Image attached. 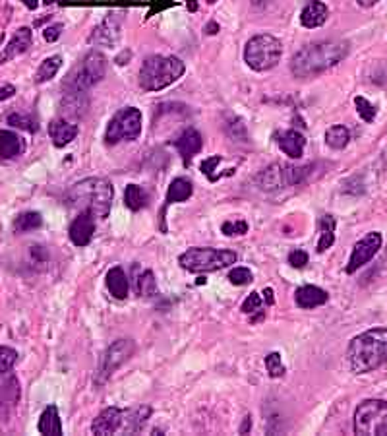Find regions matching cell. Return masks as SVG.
<instances>
[{
    "instance_id": "47",
    "label": "cell",
    "mask_w": 387,
    "mask_h": 436,
    "mask_svg": "<svg viewBox=\"0 0 387 436\" xmlns=\"http://www.w3.org/2000/svg\"><path fill=\"white\" fill-rule=\"evenodd\" d=\"M360 6H364V8H370V6H374V4H378L379 0H356Z\"/></svg>"
},
{
    "instance_id": "11",
    "label": "cell",
    "mask_w": 387,
    "mask_h": 436,
    "mask_svg": "<svg viewBox=\"0 0 387 436\" xmlns=\"http://www.w3.org/2000/svg\"><path fill=\"white\" fill-rule=\"evenodd\" d=\"M381 242H383V239H381V235H379L378 231H372V233L366 235L364 239H360V241L355 244V249H353V254L348 258V264L347 268H345V272L355 273L358 272L364 264H368L372 258L378 254V250L381 249Z\"/></svg>"
},
{
    "instance_id": "12",
    "label": "cell",
    "mask_w": 387,
    "mask_h": 436,
    "mask_svg": "<svg viewBox=\"0 0 387 436\" xmlns=\"http://www.w3.org/2000/svg\"><path fill=\"white\" fill-rule=\"evenodd\" d=\"M20 382L14 374L0 373V421H8L20 404Z\"/></svg>"
},
{
    "instance_id": "23",
    "label": "cell",
    "mask_w": 387,
    "mask_h": 436,
    "mask_svg": "<svg viewBox=\"0 0 387 436\" xmlns=\"http://www.w3.org/2000/svg\"><path fill=\"white\" fill-rule=\"evenodd\" d=\"M329 16V10L325 6L322 0H310L308 4L302 8L300 14V24L308 30L319 27L325 24V20Z\"/></svg>"
},
{
    "instance_id": "31",
    "label": "cell",
    "mask_w": 387,
    "mask_h": 436,
    "mask_svg": "<svg viewBox=\"0 0 387 436\" xmlns=\"http://www.w3.org/2000/svg\"><path fill=\"white\" fill-rule=\"evenodd\" d=\"M41 225H43L41 213H37V211H25V213L15 218L14 231L15 233H30V231H35Z\"/></svg>"
},
{
    "instance_id": "19",
    "label": "cell",
    "mask_w": 387,
    "mask_h": 436,
    "mask_svg": "<svg viewBox=\"0 0 387 436\" xmlns=\"http://www.w3.org/2000/svg\"><path fill=\"white\" fill-rule=\"evenodd\" d=\"M327 299H329L327 291H324L322 287H316V285H304V287L296 289V293H294V303H296V306L304 309V311L322 306V304L327 303Z\"/></svg>"
},
{
    "instance_id": "52",
    "label": "cell",
    "mask_w": 387,
    "mask_h": 436,
    "mask_svg": "<svg viewBox=\"0 0 387 436\" xmlns=\"http://www.w3.org/2000/svg\"><path fill=\"white\" fill-rule=\"evenodd\" d=\"M45 4H54V2H62V0H43Z\"/></svg>"
},
{
    "instance_id": "38",
    "label": "cell",
    "mask_w": 387,
    "mask_h": 436,
    "mask_svg": "<svg viewBox=\"0 0 387 436\" xmlns=\"http://www.w3.org/2000/svg\"><path fill=\"white\" fill-rule=\"evenodd\" d=\"M229 280H231L232 285H239V287H242V285H248V283H252V280H254V275H252V272L248 270V268H234V270H231L229 272Z\"/></svg>"
},
{
    "instance_id": "1",
    "label": "cell",
    "mask_w": 387,
    "mask_h": 436,
    "mask_svg": "<svg viewBox=\"0 0 387 436\" xmlns=\"http://www.w3.org/2000/svg\"><path fill=\"white\" fill-rule=\"evenodd\" d=\"M348 55L347 41H322L302 47L293 56L291 72L296 78H312L339 64Z\"/></svg>"
},
{
    "instance_id": "3",
    "label": "cell",
    "mask_w": 387,
    "mask_h": 436,
    "mask_svg": "<svg viewBox=\"0 0 387 436\" xmlns=\"http://www.w3.org/2000/svg\"><path fill=\"white\" fill-rule=\"evenodd\" d=\"M115 198V188L107 179L91 177V179L80 180L72 187L68 194V204L72 208L82 211H89L95 218L105 219L110 213Z\"/></svg>"
},
{
    "instance_id": "7",
    "label": "cell",
    "mask_w": 387,
    "mask_h": 436,
    "mask_svg": "<svg viewBox=\"0 0 387 436\" xmlns=\"http://www.w3.org/2000/svg\"><path fill=\"white\" fill-rule=\"evenodd\" d=\"M283 45L277 37L269 33H260L248 41L244 47V63L255 72H265L275 68L281 61Z\"/></svg>"
},
{
    "instance_id": "44",
    "label": "cell",
    "mask_w": 387,
    "mask_h": 436,
    "mask_svg": "<svg viewBox=\"0 0 387 436\" xmlns=\"http://www.w3.org/2000/svg\"><path fill=\"white\" fill-rule=\"evenodd\" d=\"M62 30H64V25L54 24V25H51V27H46L45 32H43V35H45V39L49 41V43H54V41L61 37Z\"/></svg>"
},
{
    "instance_id": "35",
    "label": "cell",
    "mask_w": 387,
    "mask_h": 436,
    "mask_svg": "<svg viewBox=\"0 0 387 436\" xmlns=\"http://www.w3.org/2000/svg\"><path fill=\"white\" fill-rule=\"evenodd\" d=\"M265 368H267V373H269L271 378H279V376L285 374L283 359H281V355H279L277 351H273V353H269V355L265 357Z\"/></svg>"
},
{
    "instance_id": "5",
    "label": "cell",
    "mask_w": 387,
    "mask_h": 436,
    "mask_svg": "<svg viewBox=\"0 0 387 436\" xmlns=\"http://www.w3.org/2000/svg\"><path fill=\"white\" fill-rule=\"evenodd\" d=\"M236 258H239L236 252H232V250L198 247V249H188L184 254H180L178 256V264L182 266L186 272L208 273L229 268V266L236 262Z\"/></svg>"
},
{
    "instance_id": "27",
    "label": "cell",
    "mask_w": 387,
    "mask_h": 436,
    "mask_svg": "<svg viewBox=\"0 0 387 436\" xmlns=\"http://www.w3.org/2000/svg\"><path fill=\"white\" fill-rule=\"evenodd\" d=\"M25 149V144L20 136H15L10 130H2L0 132V156L4 159H14Z\"/></svg>"
},
{
    "instance_id": "41",
    "label": "cell",
    "mask_w": 387,
    "mask_h": 436,
    "mask_svg": "<svg viewBox=\"0 0 387 436\" xmlns=\"http://www.w3.org/2000/svg\"><path fill=\"white\" fill-rule=\"evenodd\" d=\"M217 163H221V157H219V156L209 157V159H205V161L201 163V173H203V175H205L209 180L219 179V177L215 175V165Z\"/></svg>"
},
{
    "instance_id": "8",
    "label": "cell",
    "mask_w": 387,
    "mask_h": 436,
    "mask_svg": "<svg viewBox=\"0 0 387 436\" xmlns=\"http://www.w3.org/2000/svg\"><path fill=\"white\" fill-rule=\"evenodd\" d=\"M356 436H387V401L366 399L355 411Z\"/></svg>"
},
{
    "instance_id": "33",
    "label": "cell",
    "mask_w": 387,
    "mask_h": 436,
    "mask_svg": "<svg viewBox=\"0 0 387 436\" xmlns=\"http://www.w3.org/2000/svg\"><path fill=\"white\" fill-rule=\"evenodd\" d=\"M138 293L141 297H153L157 295V283H155L153 272H144L138 278Z\"/></svg>"
},
{
    "instance_id": "9",
    "label": "cell",
    "mask_w": 387,
    "mask_h": 436,
    "mask_svg": "<svg viewBox=\"0 0 387 436\" xmlns=\"http://www.w3.org/2000/svg\"><path fill=\"white\" fill-rule=\"evenodd\" d=\"M141 134V113L136 107H124L110 118L105 132L107 144L138 140Z\"/></svg>"
},
{
    "instance_id": "49",
    "label": "cell",
    "mask_w": 387,
    "mask_h": 436,
    "mask_svg": "<svg viewBox=\"0 0 387 436\" xmlns=\"http://www.w3.org/2000/svg\"><path fill=\"white\" fill-rule=\"evenodd\" d=\"M217 32H219V25H217L215 22H211V24L208 25V33H211V35H215Z\"/></svg>"
},
{
    "instance_id": "26",
    "label": "cell",
    "mask_w": 387,
    "mask_h": 436,
    "mask_svg": "<svg viewBox=\"0 0 387 436\" xmlns=\"http://www.w3.org/2000/svg\"><path fill=\"white\" fill-rule=\"evenodd\" d=\"M37 428L41 435H46V436L62 435L61 417H58V409H56V405H49L45 411L41 413V419H39Z\"/></svg>"
},
{
    "instance_id": "46",
    "label": "cell",
    "mask_w": 387,
    "mask_h": 436,
    "mask_svg": "<svg viewBox=\"0 0 387 436\" xmlns=\"http://www.w3.org/2000/svg\"><path fill=\"white\" fill-rule=\"evenodd\" d=\"M263 295H265V303H267V304L275 303V297H273V291H271L269 287L263 289Z\"/></svg>"
},
{
    "instance_id": "25",
    "label": "cell",
    "mask_w": 387,
    "mask_h": 436,
    "mask_svg": "<svg viewBox=\"0 0 387 436\" xmlns=\"http://www.w3.org/2000/svg\"><path fill=\"white\" fill-rule=\"evenodd\" d=\"M107 289L115 299H126L130 293V283L122 268H110L107 272Z\"/></svg>"
},
{
    "instance_id": "2",
    "label": "cell",
    "mask_w": 387,
    "mask_h": 436,
    "mask_svg": "<svg viewBox=\"0 0 387 436\" xmlns=\"http://www.w3.org/2000/svg\"><path fill=\"white\" fill-rule=\"evenodd\" d=\"M347 361L355 374L376 370L387 361V328H372L348 343Z\"/></svg>"
},
{
    "instance_id": "40",
    "label": "cell",
    "mask_w": 387,
    "mask_h": 436,
    "mask_svg": "<svg viewBox=\"0 0 387 436\" xmlns=\"http://www.w3.org/2000/svg\"><path fill=\"white\" fill-rule=\"evenodd\" d=\"M260 304H262V295L260 293H250V295L246 297V301L242 303V306H240V311L244 312V314H250V312H254L260 309Z\"/></svg>"
},
{
    "instance_id": "32",
    "label": "cell",
    "mask_w": 387,
    "mask_h": 436,
    "mask_svg": "<svg viewBox=\"0 0 387 436\" xmlns=\"http://www.w3.org/2000/svg\"><path fill=\"white\" fill-rule=\"evenodd\" d=\"M62 66V56H49V58H45L43 63H41V66H39L37 74H35V82L37 84H43V82H49V80H53L54 76H56V72L61 70Z\"/></svg>"
},
{
    "instance_id": "22",
    "label": "cell",
    "mask_w": 387,
    "mask_h": 436,
    "mask_svg": "<svg viewBox=\"0 0 387 436\" xmlns=\"http://www.w3.org/2000/svg\"><path fill=\"white\" fill-rule=\"evenodd\" d=\"M49 136H51V140H53L56 148H64V146H68L70 142L76 140L77 126L64 120V118H56L49 125Z\"/></svg>"
},
{
    "instance_id": "39",
    "label": "cell",
    "mask_w": 387,
    "mask_h": 436,
    "mask_svg": "<svg viewBox=\"0 0 387 436\" xmlns=\"http://www.w3.org/2000/svg\"><path fill=\"white\" fill-rule=\"evenodd\" d=\"M221 231H223V235H227V237L244 235L248 233V223L242 221V219H239V221H224L223 225H221Z\"/></svg>"
},
{
    "instance_id": "29",
    "label": "cell",
    "mask_w": 387,
    "mask_h": 436,
    "mask_svg": "<svg viewBox=\"0 0 387 436\" xmlns=\"http://www.w3.org/2000/svg\"><path fill=\"white\" fill-rule=\"evenodd\" d=\"M124 202L132 211L144 210L147 206V192L139 185H128L124 190Z\"/></svg>"
},
{
    "instance_id": "15",
    "label": "cell",
    "mask_w": 387,
    "mask_h": 436,
    "mask_svg": "<svg viewBox=\"0 0 387 436\" xmlns=\"http://www.w3.org/2000/svg\"><path fill=\"white\" fill-rule=\"evenodd\" d=\"M151 415L149 405H136L122 409V423H120V435H138Z\"/></svg>"
},
{
    "instance_id": "21",
    "label": "cell",
    "mask_w": 387,
    "mask_h": 436,
    "mask_svg": "<svg viewBox=\"0 0 387 436\" xmlns=\"http://www.w3.org/2000/svg\"><path fill=\"white\" fill-rule=\"evenodd\" d=\"M258 185L265 192H275L281 188L286 187V177H285V165H271L265 167L260 175H258Z\"/></svg>"
},
{
    "instance_id": "20",
    "label": "cell",
    "mask_w": 387,
    "mask_h": 436,
    "mask_svg": "<svg viewBox=\"0 0 387 436\" xmlns=\"http://www.w3.org/2000/svg\"><path fill=\"white\" fill-rule=\"evenodd\" d=\"M277 138L279 148L283 154L291 157V159H298L302 157V151L306 148V138L302 136L298 130H285V132L275 134Z\"/></svg>"
},
{
    "instance_id": "30",
    "label": "cell",
    "mask_w": 387,
    "mask_h": 436,
    "mask_svg": "<svg viewBox=\"0 0 387 436\" xmlns=\"http://www.w3.org/2000/svg\"><path fill=\"white\" fill-rule=\"evenodd\" d=\"M325 142H327V146L333 149L347 148L348 142H350V132H348L347 126H331V128H327V132H325Z\"/></svg>"
},
{
    "instance_id": "34",
    "label": "cell",
    "mask_w": 387,
    "mask_h": 436,
    "mask_svg": "<svg viewBox=\"0 0 387 436\" xmlns=\"http://www.w3.org/2000/svg\"><path fill=\"white\" fill-rule=\"evenodd\" d=\"M355 105H356V111H358V117L362 118L364 123H372L374 118H376V115H378V109L372 105L366 97H356L355 99Z\"/></svg>"
},
{
    "instance_id": "13",
    "label": "cell",
    "mask_w": 387,
    "mask_h": 436,
    "mask_svg": "<svg viewBox=\"0 0 387 436\" xmlns=\"http://www.w3.org/2000/svg\"><path fill=\"white\" fill-rule=\"evenodd\" d=\"M95 233V216L89 211H82L70 225V241L76 247H87Z\"/></svg>"
},
{
    "instance_id": "16",
    "label": "cell",
    "mask_w": 387,
    "mask_h": 436,
    "mask_svg": "<svg viewBox=\"0 0 387 436\" xmlns=\"http://www.w3.org/2000/svg\"><path fill=\"white\" fill-rule=\"evenodd\" d=\"M194 194V187L192 182L184 177H178L170 182L169 192H167V198H165V206L161 208V229L167 231V225H165V213L169 210V206L177 202H186L190 196Z\"/></svg>"
},
{
    "instance_id": "4",
    "label": "cell",
    "mask_w": 387,
    "mask_h": 436,
    "mask_svg": "<svg viewBox=\"0 0 387 436\" xmlns=\"http://www.w3.org/2000/svg\"><path fill=\"white\" fill-rule=\"evenodd\" d=\"M184 70V63L177 56H149L139 68V86L146 92H161L182 78Z\"/></svg>"
},
{
    "instance_id": "24",
    "label": "cell",
    "mask_w": 387,
    "mask_h": 436,
    "mask_svg": "<svg viewBox=\"0 0 387 436\" xmlns=\"http://www.w3.org/2000/svg\"><path fill=\"white\" fill-rule=\"evenodd\" d=\"M175 146H177L178 154L182 157L184 165H190V159H192V157L201 149L200 132L194 130V128H188V130H184V132L178 136V140Z\"/></svg>"
},
{
    "instance_id": "18",
    "label": "cell",
    "mask_w": 387,
    "mask_h": 436,
    "mask_svg": "<svg viewBox=\"0 0 387 436\" xmlns=\"http://www.w3.org/2000/svg\"><path fill=\"white\" fill-rule=\"evenodd\" d=\"M31 39L33 37H31L30 27H18L14 35H12V39L8 41L4 51L0 53V64L10 63V61H14L15 56L23 55L31 47Z\"/></svg>"
},
{
    "instance_id": "45",
    "label": "cell",
    "mask_w": 387,
    "mask_h": 436,
    "mask_svg": "<svg viewBox=\"0 0 387 436\" xmlns=\"http://www.w3.org/2000/svg\"><path fill=\"white\" fill-rule=\"evenodd\" d=\"M15 94V87L12 84H6V86H0V101L4 99H10L12 95Z\"/></svg>"
},
{
    "instance_id": "53",
    "label": "cell",
    "mask_w": 387,
    "mask_h": 436,
    "mask_svg": "<svg viewBox=\"0 0 387 436\" xmlns=\"http://www.w3.org/2000/svg\"><path fill=\"white\" fill-rule=\"evenodd\" d=\"M208 2H209V4H213V2H215V0H208Z\"/></svg>"
},
{
    "instance_id": "36",
    "label": "cell",
    "mask_w": 387,
    "mask_h": 436,
    "mask_svg": "<svg viewBox=\"0 0 387 436\" xmlns=\"http://www.w3.org/2000/svg\"><path fill=\"white\" fill-rule=\"evenodd\" d=\"M6 123L10 126H15V128L27 130V132H37V123L31 117H23L20 113H12V115L6 118Z\"/></svg>"
},
{
    "instance_id": "14",
    "label": "cell",
    "mask_w": 387,
    "mask_h": 436,
    "mask_svg": "<svg viewBox=\"0 0 387 436\" xmlns=\"http://www.w3.org/2000/svg\"><path fill=\"white\" fill-rule=\"evenodd\" d=\"M122 423V409L118 407H107L95 417L91 425V432L97 436H110L120 430Z\"/></svg>"
},
{
    "instance_id": "42",
    "label": "cell",
    "mask_w": 387,
    "mask_h": 436,
    "mask_svg": "<svg viewBox=\"0 0 387 436\" xmlns=\"http://www.w3.org/2000/svg\"><path fill=\"white\" fill-rule=\"evenodd\" d=\"M288 264L293 266V268H304V266L308 264V254L304 250H293L288 254Z\"/></svg>"
},
{
    "instance_id": "51",
    "label": "cell",
    "mask_w": 387,
    "mask_h": 436,
    "mask_svg": "<svg viewBox=\"0 0 387 436\" xmlns=\"http://www.w3.org/2000/svg\"><path fill=\"white\" fill-rule=\"evenodd\" d=\"M248 428H250V417H246V423H244V428H240V435H246Z\"/></svg>"
},
{
    "instance_id": "6",
    "label": "cell",
    "mask_w": 387,
    "mask_h": 436,
    "mask_svg": "<svg viewBox=\"0 0 387 436\" xmlns=\"http://www.w3.org/2000/svg\"><path fill=\"white\" fill-rule=\"evenodd\" d=\"M105 72H107L105 56L99 51H91L64 80V89H68L66 95H82L89 87L99 84Z\"/></svg>"
},
{
    "instance_id": "10",
    "label": "cell",
    "mask_w": 387,
    "mask_h": 436,
    "mask_svg": "<svg viewBox=\"0 0 387 436\" xmlns=\"http://www.w3.org/2000/svg\"><path fill=\"white\" fill-rule=\"evenodd\" d=\"M134 351H136V343L132 340H118L113 343L101 357L99 368L95 374V384H105L113 373H116L134 355Z\"/></svg>"
},
{
    "instance_id": "50",
    "label": "cell",
    "mask_w": 387,
    "mask_h": 436,
    "mask_svg": "<svg viewBox=\"0 0 387 436\" xmlns=\"http://www.w3.org/2000/svg\"><path fill=\"white\" fill-rule=\"evenodd\" d=\"M188 8H190V12H196L198 10V2L196 0H188Z\"/></svg>"
},
{
    "instance_id": "43",
    "label": "cell",
    "mask_w": 387,
    "mask_h": 436,
    "mask_svg": "<svg viewBox=\"0 0 387 436\" xmlns=\"http://www.w3.org/2000/svg\"><path fill=\"white\" fill-rule=\"evenodd\" d=\"M153 8L147 12V18L155 16L157 12H161V10H167V8H172V6H177V2H172V0H147Z\"/></svg>"
},
{
    "instance_id": "37",
    "label": "cell",
    "mask_w": 387,
    "mask_h": 436,
    "mask_svg": "<svg viewBox=\"0 0 387 436\" xmlns=\"http://www.w3.org/2000/svg\"><path fill=\"white\" fill-rule=\"evenodd\" d=\"M18 361V353L12 347H6V345H0V373H8L12 370V366L15 365Z\"/></svg>"
},
{
    "instance_id": "28",
    "label": "cell",
    "mask_w": 387,
    "mask_h": 436,
    "mask_svg": "<svg viewBox=\"0 0 387 436\" xmlns=\"http://www.w3.org/2000/svg\"><path fill=\"white\" fill-rule=\"evenodd\" d=\"M319 227H322V237L317 241V252H325V250L333 247L335 242V227H337V221L331 216H324L319 219Z\"/></svg>"
},
{
    "instance_id": "17",
    "label": "cell",
    "mask_w": 387,
    "mask_h": 436,
    "mask_svg": "<svg viewBox=\"0 0 387 436\" xmlns=\"http://www.w3.org/2000/svg\"><path fill=\"white\" fill-rule=\"evenodd\" d=\"M118 37H120V20L108 16L101 22V25H97V27L93 30L89 43L101 45V47H113L116 41H118Z\"/></svg>"
},
{
    "instance_id": "48",
    "label": "cell",
    "mask_w": 387,
    "mask_h": 436,
    "mask_svg": "<svg viewBox=\"0 0 387 436\" xmlns=\"http://www.w3.org/2000/svg\"><path fill=\"white\" fill-rule=\"evenodd\" d=\"M23 4L27 6L30 10H35L39 6V0H22Z\"/></svg>"
}]
</instances>
